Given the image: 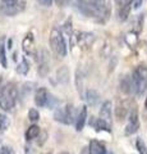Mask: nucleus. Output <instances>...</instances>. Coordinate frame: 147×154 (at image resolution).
I'll list each match as a JSON object with an SVG mask.
<instances>
[{"instance_id": "f257e3e1", "label": "nucleus", "mask_w": 147, "mask_h": 154, "mask_svg": "<svg viewBox=\"0 0 147 154\" xmlns=\"http://www.w3.org/2000/svg\"><path fill=\"white\" fill-rule=\"evenodd\" d=\"M79 12L86 17L105 22L110 17V7L106 0H75Z\"/></svg>"}, {"instance_id": "f03ea898", "label": "nucleus", "mask_w": 147, "mask_h": 154, "mask_svg": "<svg viewBox=\"0 0 147 154\" xmlns=\"http://www.w3.org/2000/svg\"><path fill=\"white\" fill-rule=\"evenodd\" d=\"M18 89L16 84L7 82L0 86V108L7 112H10L17 104Z\"/></svg>"}, {"instance_id": "7ed1b4c3", "label": "nucleus", "mask_w": 147, "mask_h": 154, "mask_svg": "<svg viewBox=\"0 0 147 154\" xmlns=\"http://www.w3.org/2000/svg\"><path fill=\"white\" fill-rule=\"evenodd\" d=\"M131 79H132V84H133V93L138 96L143 95L147 91V67L146 66L136 67Z\"/></svg>"}, {"instance_id": "20e7f679", "label": "nucleus", "mask_w": 147, "mask_h": 154, "mask_svg": "<svg viewBox=\"0 0 147 154\" xmlns=\"http://www.w3.org/2000/svg\"><path fill=\"white\" fill-rule=\"evenodd\" d=\"M50 46L58 57L64 58L67 55V53H68L67 42H65L64 35L58 28H54V30L50 32Z\"/></svg>"}, {"instance_id": "39448f33", "label": "nucleus", "mask_w": 147, "mask_h": 154, "mask_svg": "<svg viewBox=\"0 0 147 154\" xmlns=\"http://www.w3.org/2000/svg\"><path fill=\"white\" fill-rule=\"evenodd\" d=\"M54 119L63 125H70L74 121V108L72 104H64L55 109Z\"/></svg>"}, {"instance_id": "423d86ee", "label": "nucleus", "mask_w": 147, "mask_h": 154, "mask_svg": "<svg viewBox=\"0 0 147 154\" xmlns=\"http://www.w3.org/2000/svg\"><path fill=\"white\" fill-rule=\"evenodd\" d=\"M140 128V119H138V114L136 110L131 112L128 116V123L125 127V135H133L138 131Z\"/></svg>"}, {"instance_id": "0eeeda50", "label": "nucleus", "mask_w": 147, "mask_h": 154, "mask_svg": "<svg viewBox=\"0 0 147 154\" xmlns=\"http://www.w3.org/2000/svg\"><path fill=\"white\" fill-rule=\"evenodd\" d=\"M47 99H49V93H47V90L45 88H40L36 90L35 93V104L37 107H46L47 104Z\"/></svg>"}, {"instance_id": "6e6552de", "label": "nucleus", "mask_w": 147, "mask_h": 154, "mask_svg": "<svg viewBox=\"0 0 147 154\" xmlns=\"http://www.w3.org/2000/svg\"><path fill=\"white\" fill-rule=\"evenodd\" d=\"M111 117H113V112H111V102H104L100 109V118L104 119L109 126H111Z\"/></svg>"}, {"instance_id": "1a4fd4ad", "label": "nucleus", "mask_w": 147, "mask_h": 154, "mask_svg": "<svg viewBox=\"0 0 147 154\" xmlns=\"http://www.w3.org/2000/svg\"><path fill=\"white\" fill-rule=\"evenodd\" d=\"M86 121H87V107L83 105L82 109L79 110V113L77 114V117H75V130L82 131L84 125H86Z\"/></svg>"}, {"instance_id": "9d476101", "label": "nucleus", "mask_w": 147, "mask_h": 154, "mask_svg": "<svg viewBox=\"0 0 147 154\" xmlns=\"http://www.w3.org/2000/svg\"><path fill=\"white\" fill-rule=\"evenodd\" d=\"M23 9H25V3L23 2H19L17 5H13V7H9V8H0L3 14L5 16H9V17H13V16H17L18 13H21Z\"/></svg>"}, {"instance_id": "9b49d317", "label": "nucleus", "mask_w": 147, "mask_h": 154, "mask_svg": "<svg viewBox=\"0 0 147 154\" xmlns=\"http://www.w3.org/2000/svg\"><path fill=\"white\" fill-rule=\"evenodd\" d=\"M90 154H107V150L104 144H101L100 141H96V140H92L90 143Z\"/></svg>"}, {"instance_id": "f8f14e48", "label": "nucleus", "mask_w": 147, "mask_h": 154, "mask_svg": "<svg viewBox=\"0 0 147 154\" xmlns=\"http://www.w3.org/2000/svg\"><path fill=\"white\" fill-rule=\"evenodd\" d=\"M91 125H92V127L96 130V131H105V132H110L111 131V126H109V125L101 118H93Z\"/></svg>"}, {"instance_id": "ddd939ff", "label": "nucleus", "mask_w": 147, "mask_h": 154, "mask_svg": "<svg viewBox=\"0 0 147 154\" xmlns=\"http://www.w3.org/2000/svg\"><path fill=\"white\" fill-rule=\"evenodd\" d=\"M120 89L124 94H132L133 93V84L129 76H124L120 80Z\"/></svg>"}, {"instance_id": "4468645a", "label": "nucleus", "mask_w": 147, "mask_h": 154, "mask_svg": "<svg viewBox=\"0 0 147 154\" xmlns=\"http://www.w3.org/2000/svg\"><path fill=\"white\" fill-rule=\"evenodd\" d=\"M40 132H41L40 131V127L37 126V125H31V126L27 128V131H26V140L27 141L35 140L36 137H39Z\"/></svg>"}, {"instance_id": "2eb2a0df", "label": "nucleus", "mask_w": 147, "mask_h": 154, "mask_svg": "<svg viewBox=\"0 0 147 154\" xmlns=\"http://www.w3.org/2000/svg\"><path fill=\"white\" fill-rule=\"evenodd\" d=\"M22 45H23V50H25L27 54H32V51H34V37H32L31 33H28L25 37Z\"/></svg>"}, {"instance_id": "dca6fc26", "label": "nucleus", "mask_w": 147, "mask_h": 154, "mask_svg": "<svg viewBox=\"0 0 147 154\" xmlns=\"http://www.w3.org/2000/svg\"><path fill=\"white\" fill-rule=\"evenodd\" d=\"M129 110L125 107V102H122L120 104H118V109H116V117L118 119H124V117L129 116Z\"/></svg>"}, {"instance_id": "f3484780", "label": "nucleus", "mask_w": 147, "mask_h": 154, "mask_svg": "<svg viewBox=\"0 0 147 154\" xmlns=\"http://www.w3.org/2000/svg\"><path fill=\"white\" fill-rule=\"evenodd\" d=\"M9 125H10V121H9L8 116L0 113V134H4L9 128Z\"/></svg>"}, {"instance_id": "a211bd4d", "label": "nucleus", "mask_w": 147, "mask_h": 154, "mask_svg": "<svg viewBox=\"0 0 147 154\" xmlns=\"http://www.w3.org/2000/svg\"><path fill=\"white\" fill-rule=\"evenodd\" d=\"M0 63L4 68L8 67V60H7V53H5V45H4V41H0Z\"/></svg>"}, {"instance_id": "6ab92c4d", "label": "nucleus", "mask_w": 147, "mask_h": 154, "mask_svg": "<svg viewBox=\"0 0 147 154\" xmlns=\"http://www.w3.org/2000/svg\"><path fill=\"white\" fill-rule=\"evenodd\" d=\"M30 71V64H28V62L26 59H23L19 64L17 67V72L21 75H27V72Z\"/></svg>"}, {"instance_id": "aec40b11", "label": "nucleus", "mask_w": 147, "mask_h": 154, "mask_svg": "<svg viewBox=\"0 0 147 154\" xmlns=\"http://www.w3.org/2000/svg\"><path fill=\"white\" fill-rule=\"evenodd\" d=\"M136 148H137V150L140 152V154H147V145L145 144V141L142 140V139H137V141H136Z\"/></svg>"}, {"instance_id": "412c9836", "label": "nucleus", "mask_w": 147, "mask_h": 154, "mask_svg": "<svg viewBox=\"0 0 147 154\" xmlns=\"http://www.w3.org/2000/svg\"><path fill=\"white\" fill-rule=\"evenodd\" d=\"M97 99H98V94L96 93V91H93V90H88L87 91V102L90 104H96L97 102Z\"/></svg>"}, {"instance_id": "4be33fe9", "label": "nucleus", "mask_w": 147, "mask_h": 154, "mask_svg": "<svg viewBox=\"0 0 147 154\" xmlns=\"http://www.w3.org/2000/svg\"><path fill=\"white\" fill-rule=\"evenodd\" d=\"M28 119H30L31 122H37L40 119V113H39V110L35 109V108H32L28 110Z\"/></svg>"}, {"instance_id": "5701e85b", "label": "nucleus", "mask_w": 147, "mask_h": 154, "mask_svg": "<svg viewBox=\"0 0 147 154\" xmlns=\"http://www.w3.org/2000/svg\"><path fill=\"white\" fill-rule=\"evenodd\" d=\"M18 3H19V0H0V4H1L0 8H9V7L17 5Z\"/></svg>"}, {"instance_id": "b1692460", "label": "nucleus", "mask_w": 147, "mask_h": 154, "mask_svg": "<svg viewBox=\"0 0 147 154\" xmlns=\"http://www.w3.org/2000/svg\"><path fill=\"white\" fill-rule=\"evenodd\" d=\"M0 154H14V150L12 146L3 145V146H0Z\"/></svg>"}, {"instance_id": "393cba45", "label": "nucleus", "mask_w": 147, "mask_h": 154, "mask_svg": "<svg viewBox=\"0 0 147 154\" xmlns=\"http://www.w3.org/2000/svg\"><path fill=\"white\" fill-rule=\"evenodd\" d=\"M37 2L44 7H51V4H53V0H37Z\"/></svg>"}, {"instance_id": "a878e982", "label": "nucleus", "mask_w": 147, "mask_h": 154, "mask_svg": "<svg viewBox=\"0 0 147 154\" xmlns=\"http://www.w3.org/2000/svg\"><path fill=\"white\" fill-rule=\"evenodd\" d=\"M59 154H69V153H68V152H60Z\"/></svg>"}, {"instance_id": "bb28decb", "label": "nucleus", "mask_w": 147, "mask_h": 154, "mask_svg": "<svg viewBox=\"0 0 147 154\" xmlns=\"http://www.w3.org/2000/svg\"><path fill=\"white\" fill-rule=\"evenodd\" d=\"M145 107H146V109H147V98H146V102H145Z\"/></svg>"}, {"instance_id": "cd10ccee", "label": "nucleus", "mask_w": 147, "mask_h": 154, "mask_svg": "<svg viewBox=\"0 0 147 154\" xmlns=\"http://www.w3.org/2000/svg\"><path fill=\"white\" fill-rule=\"evenodd\" d=\"M44 154H51V153H44Z\"/></svg>"}]
</instances>
